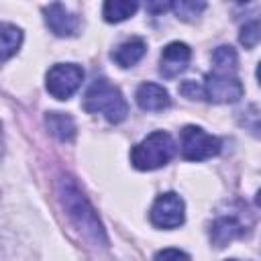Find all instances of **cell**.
<instances>
[{"label":"cell","mask_w":261,"mask_h":261,"mask_svg":"<svg viewBox=\"0 0 261 261\" xmlns=\"http://www.w3.org/2000/svg\"><path fill=\"white\" fill-rule=\"evenodd\" d=\"M59 196H61V204L67 212V216L71 218V222L96 245H106V232L104 226L96 214V210L92 208V204L88 202V198L82 194V190L77 188V184L71 177H61L59 179Z\"/></svg>","instance_id":"obj_1"},{"label":"cell","mask_w":261,"mask_h":261,"mask_svg":"<svg viewBox=\"0 0 261 261\" xmlns=\"http://www.w3.org/2000/svg\"><path fill=\"white\" fill-rule=\"evenodd\" d=\"M84 108L92 114H104V118L112 124L122 122L128 114V106L122 92L104 77L92 82L84 96Z\"/></svg>","instance_id":"obj_2"},{"label":"cell","mask_w":261,"mask_h":261,"mask_svg":"<svg viewBox=\"0 0 261 261\" xmlns=\"http://www.w3.org/2000/svg\"><path fill=\"white\" fill-rule=\"evenodd\" d=\"M173 155H175V143L171 135L165 130H155L133 147L130 163L141 171H153L169 163Z\"/></svg>","instance_id":"obj_3"},{"label":"cell","mask_w":261,"mask_h":261,"mask_svg":"<svg viewBox=\"0 0 261 261\" xmlns=\"http://www.w3.org/2000/svg\"><path fill=\"white\" fill-rule=\"evenodd\" d=\"M204 100L208 102H216V104H230L243 98L245 88L241 84V80L237 77V73L230 71H210L204 77Z\"/></svg>","instance_id":"obj_4"},{"label":"cell","mask_w":261,"mask_h":261,"mask_svg":"<svg viewBox=\"0 0 261 261\" xmlns=\"http://www.w3.org/2000/svg\"><path fill=\"white\" fill-rule=\"evenodd\" d=\"M220 139L208 135L204 128L188 124L181 130V155L188 161H204L220 153Z\"/></svg>","instance_id":"obj_5"},{"label":"cell","mask_w":261,"mask_h":261,"mask_svg":"<svg viewBox=\"0 0 261 261\" xmlns=\"http://www.w3.org/2000/svg\"><path fill=\"white\" fill-rule=\"evenodd\" d=\"M84 82V69L75 63H57L47 71V92L57 100L71 98Z\"/></svg>","instance_id":"obj_6"},{"label":"cell","mask_w":261,"mask_h":261,"mask_svg":"<svg viewBox=\"0 0 261 261\" xmlns=\"http://www.w3.org/2000/svg\"><path fill=\"white\" fill-rule=\"evenodd\" d=\"M151 222L157 228H175L179 224H184L186 220V206L184 200L175 194V192H167L161 194L153 206H151Z\"/></svg>","instance_id":"obj_7"},{"label":"cell","mask_w":261,"mask_h":261,"mask_svg":"<svg viewBox=\"0 0 261 261\" xmlns=\"http://www.w3.org/2000/svg\"><path fill=\"white\" fill-rule=\"evenodd\" d=\"M190 57H192V51L186 43H179V41H173L169 43L163 51H161V57H159V73L167 80L179 75L181 71H186L188 63H190Z\"/></svg>","instance_id":"obj_8"},{"label":"cell","mask_w":261,"mask_h":261,"mask_svg":"<svg viewBox=\"0 0 261 261\" xmlns=\"http://www.w3.org/2000/svg\"><path fill=\"white\" fill-rule=\"evenodd\" d=\"M43 12H45V22H47V27L51 29L53 35H57V37H71V35H75L80 20L63 4L53 2V4L45 6Z\"/></svg>","instance_id":"obj_9"},{"label":"cell","mask_w":261,"mask_h":261,"mask_svg":"<svg viewBox=\"0 0 261 261\" xmlns=\"http://www.w3.org/2000/svg\"><path fill=\"white\" fill-rule=\"evenodd\" d=\"M137 104L139 108L143 110H149V112H157V110H163L171 104V98H169V92L159 86V84H153V82H145L139 86L137 90Z\"/></svg>","instance_id":"obj_10"},{"label":"cell","mask_w":261,"mask_h":261,"mask_svg":"<svg viewBox=\"0 0 261 261\" xmlns=\"http://www.w3.org/2000/svg\"><path fill=\"white\" fill-rule=\"evenodd\" d=\"M243 232H245L243 224L232 216H222V218L214 220L210 226V239L216 247H224L226 243L239 239Z\"/></svg>","instance_id":"obj_11"},{"label":"cell","mask_w":261,"mask_h":261,"mask_svg":"<svg viewBox=\"0 0 261 261\" xmlns=\"http://www.w3.org/2000/svg\"><path fill=\"white\" fill-rule=\"evenodd\" d=\"M145 51H147L145 41H143L141 37H130V39L122 41V43L114 49L112 59H114L120 67H130V65H135V63L145 55Z\"/></svg>","instance_id":"obj_12"},{"label":"cell","mask_w":261,"mask_h":261,"mask_svg":"<svg viewBox=\"0 0 261 261\" xmlns=\"http://www.w3.org/2000/svg\"><path fill=\"white\" fill-rule=\"evenodd\" d=\"M45 124H47L49 133H51L55 139L63 141V143H69V141L75 139V122H73V118H71L69 114H65V112H47Z\"/></svg>","instance_id":"obj_13"},{"label":"cell","mask_w":261,"mask_h":261,"mask_svg":"<svg viewBox=\"0 0 261 261\" xmlns=\"http://www.w3.org/2000/svg\"><path fill=\"white\" fill-rule=\"evenodd\" d=\"M139 4L133 0H108L102 6V14L106 18V22H120L126 20L128 16H133L137 12Z\"/></svg>","instance_id":"obj_14"},{"label":"cell","mask_w":261,"mask_h":261,"mask_svg":"<svg viewBox=\"0 0 261 261\" xmlns=\"http://www.w3.org/2000/svg\"><path fill=\"white\" fill-rule=\"evenodd\" d=\"M22 43V31L10 22H2V61H8Z\"/></svg>","instance_id":"obj_15"},{"label":"cell","mask_w":261,"mask_h":261,"mask_svg":"<svg viewBox=\"0 0 261 261\" xmlns=\"http://www.w3.org/2000/svg\"><path fill=\"white\" fill-rule=\"evenodd\" d=\"M212 63H214V69H216V71H230V73H237L239 59H237V53H234L232 47L220 45V47L214 49V53H212Z\"/></svg>","instance_id":"obj_16"},{"label":"cell","mask_w":261,"mask_h":261,"mask_svg":"<svg viewBox=\"0 0 261 261\" xmlns=\"http://www.w3.org/2000/svg\"><path fill=\"white\" fill-rule=\"evenodd\" d=\"M204 8H206V2H200V0L198 2L196 0H177V2H171V10L181 20H194Z\"/></svg>","instance_id":"obj_17"},{"label":"cell","mask_w":261,"mask_h":261,"mask_svg":"<svg viewBox=\"0 0 261 261\" xmlns=\"http://www.w3.org/2000/svg\"><path fill=\"white\" fill-rule=\"evenodd\" d=\"M239 41H241V45H245L247 49H253V47L261 41V20H259V18L247 20V22L241 27Z\"/></svg>","instance_id":"obj_18"},{"label":"cell","mask_w":261,"mask_h":261,"mask_svg":"<svg viewBox=\"0 0 261 261\" xmlns=\"http://www.w3.org/2000/svg\"><path fill=\"white\" fill-rule=\"evenodd\" d=\"M241 114H243V116H241V124H243L247 130H251L253 135L261 137V110L255 108V106H251V108H247V110L241 112Z\"/></svg>","instance_id":"obj_19"},{"label":"cell","mask_w":261,"mask_h":261,"mask_svg":"<svg viewBox=\"0 0 261 261\" xmlns=\"http://www.w3.org/2000/svg\"><path fill=\"white\" fill-rule=\"evenodd\" d=\"M155 261H190V255L179 249H161L157 251Z\"/></svg>","instance_id":"obj_20"},{"label":"cell","mask_w":261,"mask_h":261,"mask_svg":"<svg viewBox=\"0 0 261 261\" xmlns=\"http://www.w3.org/2000/svg\"><path fill=\"white\" fill-rule=\"evenodd\" d=\"M179 92H181L184 96H188V98H204V88L198 86V84L192 82V80L184 82V84L179 86Z\"/></svg>","instance_id":"obj_21"},{"label":"cell","mask_w":261,"mask_h":261,"mask_svg":"<svg viewBox=\"0 0 261 261\" xmlns=\"http://www.w3.org/2000/svg\"><path fill=\"white\" fill-rule=\"evenodd\" d=\"M147 8L151 10V12H163V10H167V8H171V4H147Z\"/></svg>","instance_id":"obj_22"},{"label":"cell","mask_w":261,"mask_h":261,"mask_svg":"<svg viewBox=\"0 0 261 261\" xmlns=\"http://www.w3.org/2000/svg\"><path fill=\"white\" fill-rule=\"evenodd\" d=\"M257 80H259V84H261V63L257 65Z\"/></svg>","instance_id":"obj_23"},{"label":"cell","mask_w":261,"mask_h":261,"mask_svg":"<svg viewBox=\"0 0 261 261\" xmlns=\"http://www.w3.org/2000/svg\"><path fill=\"white\" fill-rule=\"evenodd\" d=\"M257 204L261 206V190H259V194H257Z\"/></svg>","instance_id":"obj_24"},{"label":"cell","mask_w":261,"mask_h":261,"mask_svg":"<svg viewBox=\"0 0 261 261\" xmlns=\"http://www.w3.org/2000/svg\"><path fill=\"white\" fill-rule=\"evenodd\" d=\"M228 261H234V259H228Z\"/></svg>","instance_id":"obj_25"}]
</instances>
